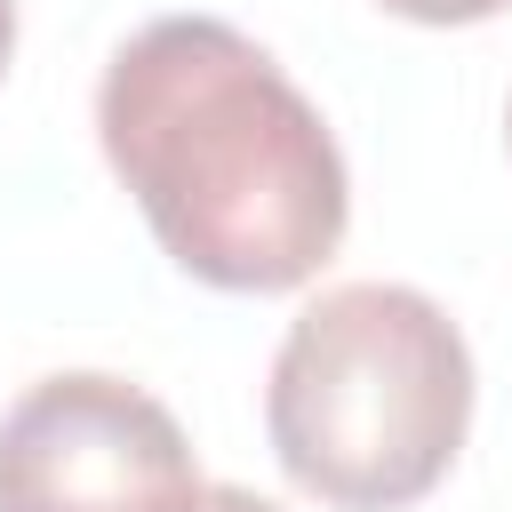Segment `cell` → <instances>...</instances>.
I'll return each instance as SVG.
<instances>
[{
    "label": "cell",
    "instance_id": "cell-5",
    "mask_svg": "<svg viewBox=\"0 0 512 512\" xmlns=\"http://www.w3.org/2000/svg\"><path fill=\"white\" fill-rule=\"evenodd\" d=\"M176 512H280L272 496H256V488H232V480H200Z\"/></svg>",
    "mask_w": 512,
    "mask_h": 512
},
{
    "label": "cell",
    "instance_id": "cell-3",
    "mask_svg": "<svg viewBox=\"0 0 512 512\" xmlns=\"http://www.w3.org/2000/svg\"><path fill=\"white\" fill-rule=\"evenodd\" d=\"M192 488L184 424L128 376L64 368L0 416V512H176Z\"/></svg>",
    "mask_w": 512,
    "mask_h": 512
},
{
    "label": "cell",
    "instance_id": "cell-6",
    "mask_svg": "<svg viewBox=\"0 0 512 512\" xmlns=\"http://www.w3.org/2000/svg\"><path fill=\"white\" fill-rule=\"evenodd\" d=\"M8 56H16V0H0V72H8Z\"/></svg>",
    "mask_w": 512,
    "mask_h": 512
},
{
    "label": "cell",
    "instance_id": "cell-4",
    "mask_svg": "<svg viewBox=\"0 0 512 512\" xmlns=\"http://www.w3.org/2000/svg\"><path fill=\"white\" fill-rule=\"evenodd\" d=\"M384 16H400V24H488V16H504L512 0H376Z\"/></svg>",
    "mask_w": 512,
    "mask_h": 512
},
{
    "label": "cell",
    "instance_id": "cell-2",
    "mask_svg": "<svg viewBox=\"0 0 512 512\" xmlns=\"http://www.w3.org/2000/svg\"><path fill=\"white\" fill-rule=\"evenodd\" d=\"M472 432V344L400 280L320 288L264 376V440L328 512L424 504Z\"/></svg>",
    "mask_w": 512,
    "mask_h": 512
},
{
    "label": "cell",
    "instance_id": "cell-1",
    "mask_svg": "<svg viewBox=\"0 0 512 512\" xmlns=\"http://www.w3.org/2000/svg\"><path fill=\"white\" fill-rule=\"evenodd\" d=\"M96 144L176 272L224 296L304 288L352 224L320 104L224 16H152L96 80Z\"/></svg>",
    "mask_w": 512,
    "mask_h": 512
}]
</instances>
